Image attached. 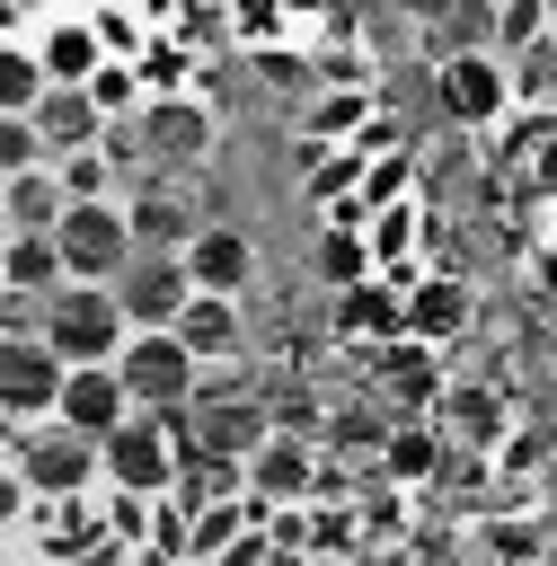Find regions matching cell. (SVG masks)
I'll use <instances>...</instances> for the list:
<instances>
[{
	"label": "cell",
	"instance_id": "7402d4cb",
	"mask_svg": "<svg viewBox=\"0 0 557 566\" xmlns=\"http://www.w3.org/2000/svg\"><path fill=\"white\" fill-rule=\"evenodd\" d=\"M522 44H548V0H486V53H522Z\"/></svg>",
	"mask_w": 557,
	"mask_h": 566
},
{
	"label": "cell",
	"instance_id": "ba28073f",
	"mask_svg": "<svg viewBox=\"0 0 557 566\" xmlns=\"http://www.w3.org/2000/svg\"><path fill=\"white\" fill-rule=\"evenodd\" d=\"M398 292H407V345H460L477 327V292L460 274H416L407 265Z\"/></svg>",
	"mask_w": 557,
	"mask_h": 566
},
{
	"label": "cell",
	"instance_id": "83f0119b",
	"mask_svg": "<svg viewBox=\"0 0 557 566\" xmlns=\"http://www.w3.org/2000/svg\"><path fill=\"white\" fill-rule=\"evenodd\" d=\"M27 168H53V159H44L27 115H0V177H27Z\"/></svg>",
	"mask_w": 557,
	"mask_h": 566
},
{
	"label": "cell",
	"instance_id": "44dd1931",
	"mask_svg": "<svg viewBox=\"0 0 557 566\" xmlns=\"http://www.w3.org/2000/svg\"><path fill=\"white\" fill-rule=\"evenodd\" d=\"M239 486H248V469H239V460H212V451H186V469H177V504H186V513L239 504Z\"/></svg>",
	"mask_w": 557,
	"mask_h": 566
},
{
	"label": "cell",
	"instance_id": "e0dca14e",
	"mask_svg": "<svg viewBox=\"0 0 557 566\" xmlns=\"http://www.w3.org/2000/svg\"><path fill=\"white\" fill-rule=\"evenodd\" d=\"M274 433V416L256 407V398H212L203 416H195V451H212V460H239L248 469V451Z\"/></svg>",
	"mask_w": 557,
	"mask_h": 566
},
{
	"label": "cell",
	"instance_id": "9c48e42d",
	"mask_svg": "<svg viewBox=\"0 0 557 566\" xmlns=\"http://www.w3.org/2000/svg\"><path fill=\"white\" fill-rule=\"evenodd\" d=\"M18 478L35 486V495H88L97 486V442L88 433H71V424H35L27 433V451H18Z\"/></svg>",
	"mask_w": 557,
	"mask_h": 566
},
{
	"label": "cell",
	"instance_id": "f1b7e54d",
	"mask_svg": "<svg viewBox=\"0 0 557 566\" xmlns=\"http://www.w3.org/2000/svg\"><path fill=\"white\" fill-rule=\"evenodd\" d=\"M442 416H451L460 433H486V442H495V398H477V389H460V398H442Z\"/></svg>",
	"mask_w": 557,
	"mask_h": 566
},
{
	"label": "cell",
	"instance_id": "f546056e",
	"mask_svg": "<svg viewBox=\"0 0 557 566\" xmlns=\"http://www.w3.org/2000/svg\"><path fill=\"white\" fill-rule=\"evenodd\" d=\"M27 504H35V486H27V478H18V460H9V469H0V522H18Z\"/></svg>",
	"mask_w": 557,
	"mask_h": 566
},
{
	"label": "cell",
	"instance_id": "6da1fadb",
	"mask_svg": "<svg viewBox=\"0 0 557 566\" xmlns=\"http://www.w3.org/2000/svg\"><path fill=\"white\" fill-rule=\"evenodd\" d=\"M186 416V407H177ZM177 416H124L106 442H97V486L115 495H177V469L195 451V433Z\"/></svg>",
	"mask_w": 557,
	"mask_h": 566
},
{
	"label": "cell",
	"instance_id": "d6986e66",
	"mask_svg": "<svg viewBox=\"0 0 557 566\" xmlns=\"http://www.w3.org/2000/svg\"><path fill=\"white\" fill-rule=\"evenodd\" d=\"M124 221H133L141 256H186V239L203 230V212H186V195H141V203H124Z\"/></svg>",
	"mask_w": 557,
	"mask_h": 566
},
{
	"label": "cell",
	"instance_id": "4316f807",
	"mask_svg": "<svg viewBox=\"0 0 557 566\" xmlns=\"http://www.w3.org/2000/svg\"><path fill=\"white\" fill-rule=\"evenodd\" d=\"M362 115H371V97H362V88H354V97H327V106L309 115V133H301V142H309V150H327V142H345Z\"/></svg>",
	"mask_w": 557,
	"mask_h": 566
},
{
	"label": "cell",
	"instance_id": "4dcf8cb0",
	"mask_svg": "<svg viewBox=\"0 0 557 566\" xmlns=\"http://www.w3.org/2000/svg\"><path fill=\"white\" fill-rule=\"evenodd\" d=\"M548 44H557V0H548Z\"/></svg>",
	"mask_w": 557,
	"mask_h": 566
},
{
	"label": "cell",
	"instance_id": "7a4b0ae2",
	"mask_svg": "<svg viewBox=\"0 0 557 566\" xmlns=\"http://www.w3.org/2000/svg\"><path fill=\"white\" fill-rule=\"evenodd\" d=\"M35 336L62 354V371H88V363H115L133 327H124V310H115L106 283H62L44 301V318H35Z\"/></svg>",
	"mask_w": 557,
	"mask_h": 566
},
{
	"label": "cell",
	"instance_id": "30bf717a",
	"mask_svg": "<svg viewBox=\"0 0 557 566\" xmlns=\"http://www.w3.org/2000/svg\"><path fill=\"white\" fill-rule=\"evenodd\" d=\"M248 274H256V239H248V230H230V221H203V230L186 239V283H195V292H212V301H239V292H248Z\"/></svg>",
	"mask_w": 557,
	"mask_h": 566
},
{
	"label": "cell",
	"instance_id": "3957f363",
	"mask_svg": "<svg viewBox=\"0 0 557 566\" xmlns=\"http://www.w3.org/2000/svg\"><path fill=\"white\" fill-rule=\"evenodd\" d=\"M195 354L159 327V336H124V354H115V380H124V398H133V416H177V407H195Z\"/></svg>",
	"mask_w": 557,
	"mask_h": 566
},
{
	"label": "cell",
	"instance_id": "ac0fdd59",
	"mask_svg": "<svg viewBox=\"0 0 557 566\" xmlns=\"http://www.w3.org/2000/svg\"><path fill=\"white\" fill-rule=\"evenodd\" d=\"M195 363H239V301H212V292H195L186 310H177V327H168Z\"/></svg>",
	"mask_w": 557,
	"mask_h": 566
},
{
	"label": "cell",
	"instance_id": "5bb4252c",
	"mask_svg": "<svg viewBox=\"0 0 557 566\" xmlns=\"http://www.w3.org/2000/svg\"><path fill=\"white\" fill-rule=\"evenodd\" d=\"M27 124H35V142H44V159H53V168L106 142V115L88 106V88H44V106H35Z\"/></svg>",
	"mask_w": 557,
	"mask_h": 566
},
{
	"label": "cell",
	"instance_id": "7c38bea8",
	"mask_svg": "<svg viewBox=\"0 0 557 566\" xmlns=\"http://www.w3.org/2000/svg\"><path fill=\"white\" fill-rule=\"evenodd\" d=\"M27 44H35V71H44V88H88V80L106 71L97 18H53V27H35Z\"/></svg>",
	"mask_w": 557,
	"mask_h": 566
},
{
	"label": "cell",
	"instance_id": "d4e9b609",
	"mask_svg": "<svg viewBox=\"0 0 557 566\" xmlns=\"http://www.w3.org/2000/svg\"><path fill=\"white\" fill-rule=\"evenodd\" d=\"M44 106V71H35V44H0V115H35Z\"/></svg>",
	"mask_w": 557,
	"mask_h": 566
},
{
	"label": "cell",
	"instance_id": "484cf974",
	"mask_svg": "<svg viewBox=\"0 0 557 566\" xmlns=\"http://www.w3.org/2000/svg\"><path fill=\"white\" fill-rule=\"evenodd\" d=\"M88 106H97V115H106V133H115L124 115H141V71H133V62H106V71L88 80Z\"/></svg>",
	"mask_w": 557,
	"mask_h": 566
},
{
	"label": "cell",
	"instance_id": "52a82bcc",
	"mask_svg": "<svg viewBox=\"0 0 557 566\" xmlns=\"http://www.w3.org/2000/svg\"><path fill=\"white\" fill-rule=\"evenodd\" d=\"M53 407H62V354L44 336H0V416L53 424Z\"/></svg>",
	"mask_w": 557,
	"mask_h": 566
},
{
	"label": "cell",
	"instance_id": "5b68a950",
	"mask_svg": "<svg viewBox=\"0 0 557 566\" xmlns=\"http://www.w3.org/2000/svg\"><path fill=\"white\" fill-rule=\"evenodd\" d=\"M433 97H442V115H451V124H495V115L513 106V62H504V53H486V44H460V53H442Z\"/></svg>",
	"mask_w": 557,
	"mask_h": 566
},
{
	"label": "cell",
	"instance_id": "603a6c76",
	"mask_svg": "<svg viewBox=\"0 0 557 566\" xmlns=\"http://www.w3.org/2000/svg\"><path fill=\"white\" fill-rule=\"evenodd\" d=\"M318 283H336V292H354V283H371L380 265H371V239L362 230H318Z\"/></svg>",
	"mask_w": 557,
	"mask_h": 566
},
{
	"label": "cell",
	"instance_id": "1f68e13d",
	"mask_svg": "<svg viewBox=\"0 0 557 566\" xmlns=\"http://www.w3.org/2000/svg\"><path fill=\"white\" fill-rule=\"evenodd\" d=\"M0 195H9V177H0Z\"/></svg>",
	"mask_w": 557,
	"mask_h": 566
},
{
	"label": "cell",
	"instance_id": "9a60e30c",
	"mask_svg": "<svg viewBox=\"0 0 557 566\" xmlns=\"http://www.w3.org/2000/svg\"><path fill=\"white\" fill-rule=\"evenodd\" d=\"M336 336H354V345H407V292L389 274L336 292Z\"/></svg>",
	"mask_w": 557,
	"mask_h": 566
},
{
	"label": "cell",
	"instance_id": "277c9868",
	"mask_svg": "<svg viewBox=\"0 0 557 566\" xmlns=\"http://www.w3.org/2000/svg\"><path fill=\"white\" fill-rule=\"evenodd\" d=\"M53 248H62V274H71V283H115V274L141 256L124 203H71L62 230H53Z\"/></svg>",
	"mask_w": 557,
	"mask_h": 566
},
{
	"label": "cell",
	"instance_id": "4fadbf2b",
	"mask_svg": "<svg viewBox=\"0 0 557 566\" xmlns=\"http://www.w3.org/2000/svg\"><path fill=\"white\" fill-rule=\"evenodd\" d=\"M133 416V398H124V380H115V363H88V371H62V407H53V424H71V433H88V442H106L115 424Z\"/></svg>",
	"mask_w": 557,
	"mask_h": 566
},
{
	"label": "cell",
	"instance_id": "ffe728a7",
	"mask_svg": "<svg viewBox=\"0 0 557 566\" xmlns=\"http://www.w3.org/2000/svg\"><path fill=\"white\" fill-rule=\"evenodd\" d=\"M71 274H62V248L53 239H0V292L18 301H53Z\"/></svg>",
	"mask_w": 557,
	"mask_h": 566
},
{
	"label": "cell",
	"instance_id": "8fae6325",
	"mask_svg": "<svg viewBox=\"0 0 557 566\" xmlns=\"http://www.w3.org/2000/svg\"><path fill=\"white\" fill-rule=\"evenodd\" d=\"M248 495H256V504H301V495H318V451H309L292 424H274V433L248 451Z\"/></svg>",
	"mask_w": 557,
	"mask_h": 566
},
{
	"label": "cell",
	"instance_id": "8992f818",
	"mask_svg": "<svg viewBox=\"0 0 557 566\" xmlns=\"http://www.w3.org/2000/svg\"><path fill=\"white\" fill-rule=\"evenodd\" d=\"M115 310H124V327L133 336H159V327H177V310L195 301V283H186V256H133L115 283Z\"/></svg>",
	"mask_w": 557,
	"mask_h": 566
},
{
	"label": "cell",
	"instance_id": "2e32d148",
	"mask_svg": "<svg viewBox=\"0 0 557 566\" xmlns=\"http://www.w3.org/2000/svg\"><path fill=\"white\" fill-rule=\"evenodd\" d=\"M62 212H71L62 177H53V168H27V177H9V195H0V239H53Z\"/></svg>",
	"mask_w": 557,
	"mask_h": 566
},
{
	"label": "cell",
	"instance_id": "cb8c5ba5",
	"mask_svg": "<svg viewBox=\"0 0 557 566\" xmlns=\"http://www.w3.org/2000/svg\"><path fill=\"white\" fill-rule=\"evenodd\" d=\"M380 460H389V478H398V486H424V478L442 469V433H433V424H389Z\"/></svg>",
	"mask_w": 557,
	"mask_h": 566
}]
</instances>
